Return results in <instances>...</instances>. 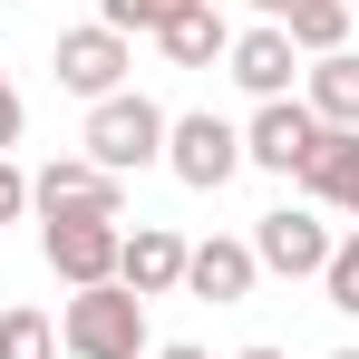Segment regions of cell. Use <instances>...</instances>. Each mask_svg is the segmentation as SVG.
Segmentation results:
<instances>
[{"label": "cell", "mask_w": 359, "mask_h": 359, "mask_svg": "<svg viewBox=\"0 0 359 359\" xmlns=\"http://www.w3.org/2000/svg\"><path fill=\"white\" fill-rule=\"evenodd\" d=\"M59 350L68 359H146V301L126 282H97L59 311Z\"/></svg>", "instance_id": "obj_1"}, {"label": "cell", "mask_w": 359, "mask_h": 359, "mask_svg": "<svg viewBox=\"0 0 359 359\" xmlns=\"http://www.w3.org/2000/svg\"><path fill=\"white\" fill-rule=\"evenodd\" d=\"M156 156H165V107H156V97L117 88V97H97V107H88V165L136 175V165H156Z\"/></svg>", "instance_id": "obj_2"}, {"label": "cell", "mask_w": 359, "mask_h": 359, "mask_svg": "<svg viewBox=\"0 0 359 359\" xmlns=\"http://www.w3.org/2000/svg\"><path fill=\"white\" fill-rule=\"evenodd\" d=\"M29 204L49 214V224H78V214H97V224H126V184L107 165H88V156H59V165H39L29 175Z\"/></svg>", "instance_id": "obj_3"}, {"label": "cell", "mask_w": 359, "mask_h": 359, "mask_svg": "<svg viewBox=\"0 0 359 359\" xmlns=\"http://www.w3.org/2000/svg\"><path fill=\"white\" fill-rule=\"evenodd\" d=\"M165 165H175L194 194L233 184V165H243V126H224L214 107H194V117H165Z\"/></svg>", "instance_id": "obj_4"}, {"label": "cell", "mask_w": 359, "mask_h": 359, "mask_svg": "<svg viewBox=\"0 0 359 359\" xmlns=\"http://www.w3.org/2000/svg\"><path fill=\"white\" fill-rule=\"evenodd\" d=\"M117 233L126 224L78 214V224H39V252H49V272H59L68 292H97V282H117Z\"/></svg>", "instance_id": "obj_5"}, {"label": "cell", "mask_w": 359, "mask_h": 359, "mask_svg": "<svg viewBox=\"0 0 359 359\" xmlns=\"http://www.w3.org/2000/svg\"><path fill=\"white\" fill-rule=\"evenodd\" d=\"M311 146H320V117L301 97H262V117L243 126V165H272V175H301Z\"/></svg>", "instance_id": "obj_6"}, {"label": "cell", "mask_w": 359, "mask_h": 359, "mask_svg": "<svg viewBox=\"0 0 359 359\" xmlns=\"http://www.w3.org/2000/svg\"><path fill=\"white\" fill-rule=\"evenodd\" d=\"M252 262H262V272H282V282H301V272H320V262H330V224H320L311 204H282V214H262V224H252Z\"/></svg>", "instance_id": "obj_7"}, {"label": "cell", "mask_w": 359, "mask_h": 359, "mask_svg": "<svg viewBox=\"0 0 359 359\" xmlns=\"http://www.w3.org/2000/svg\"><path fill=\"white\" fill-rule=\"evenodd\" d=\"M126 68H136V59H126V39H117V29H97V20L59 39V88H68V97H88V107H97V97H117Z\"/></svg>", "instance_id": "obj_8"}, {"label": "cell", "mask_w": 359, "mask_h": 359, "mask_svg": "<svg viewBox=\"0 0 359 359\" xmlns=\"http://www.w3.org/2000/svg\"><path fill=\"white\" fill-rule=\"evenodd\" d=\"M184 252H194V243H184L175 224H136V233H117V282L136 301H165L184 282Z\"/></svg>", "instance_id": "obj_9"}, {"label": "cell", "mask_w": 359, "mask_h": 359, "mask_svg": "<svg viewBox=\"0 0 359 359\" xmlns=\"http://www.w3.org/2000/svg\"><path fill=\"white\" fill-rule=\"evenodd\" d=\"M301 194L359 224V136L350 126H320V146H311V165H301Z\"/></svg>", "instance_id": "obj_10"}, {"label": "cell", "mask_w": 359, "mask_h": 359, "mask_svg": "<svg viewBox=\"0 0 359 359\" xmlns=\"http://www.w3.org/2000/svg\"><path fill=\"white\" fill-rule=\"evenodd\" d=\"M252 282H262V262H252V243H194V252H184V292L194 301H243L252 292Z\"/></svg>", "instance_id": "obj_11"}, {"label": "cell", "mask_w": 359, "mask_h": 359, "mask_svg": "<svg viewBox=\"0 0 359 359\" xmlns=\"http://www.w3.org/2000/svg\"><path fill=\"white\" fill-rule=\"evenodd\" d=\"M224 59H233V78L252 88V97H292V68H301V49L282 39V20H262V29H243V39L224 49Z\"/></svg>", "instance_id": "obj_12"}, {"label": "cell", "mask_w": 359, "mask_h": 359, "mask_svg": "<svg viewBox=\"0 0 359 359\" xmlns=\"http://www.w3.org/2000/svg\"><path fill=\"white\" fill-rule=\"evenodd\" d=\"M301 107H311L320 126H350V136H359V59H350V49H330V59L311 68V97H301Z\"/></svg>", "instance_id": "obj_13"}, {"label": "cell", "mask_w": 359, "mask_h": 359, "mask_svg": "<svg viewBox=\"0 0 359 359\" xmlns=\"http://www.w3.org/2000/svg\"><path fill=\"white\" fill-rule=\"evenodd\" d=\"M156 39H165V59H175V68H214L224 49H233V29L214 20V0H204V10H175Z\"/></svg>", "instance_id": "obj_14"}, {"label": "cell", "mask_w": 359, "mask_h": 359, "mask_svg": "<svg viewBox=\"0 0 359 359\" xmlns=\"http://www.w3.org/2000/svg\"><path fill=\"white\" fill-rule=\"evenodd\" d=\"M282 39L311 49V59H330V49L350 39V0H292V10H282Z\"/></svg>", "instance_id": "obj_15"}, {"label": "cell", "mask_w": 359, "mask_h": 359, "mask_svg": "<svg viewBox=\"0 0 359 359\" xmlns=\"http://www.w3.org/2000/svg\"><path fill=\"white\" fill-rule=\"evenodd\" d=\"M0 359H59V320L29 311V301H10L0 311Z\"/></svg>", "instance_id": "obj_16"}, {"label": "cell", "mask_w": 359, "mask_h": 359, "mask_svg": "<svg viewBox=\"0 0 359 359\" xmlns=\"http://www.w3.org/2000/svg\"><path fill=\"white\" fill-rule=\"evenodd\" d=\"M320 292H330V311H350L359 320V233L330 243V262H320Z\"/></svg>", "instance_id": "obj_17"}, {"label": "cell", "mask_w": 359, "mask_h": 359, "mask_svg": "<svg viewBox=\"0 0 359 359\" xmlns=\"http://www.w3.org/2000/svg\"><path fill=\"white\" fill-rule=\"evenodd\" d=\"M165 20H175V0H97V29H165Z\"/></svg>", "instance_id": "obj_18"}, {"label": "cell", "mask_w": 359, "mask_h": 359, "mask_svg": "<svg viewBox=\"0 0 359 359\" xmlns=\"http://www.w3.org/2000/svg\"><path fill=\"white\" fill-rule=\"evenodd\" d=\"M20 214H29V175L0 156V224H20Z\"/></svg>", "instance_id": "obj_19"}, {"label": "cell", "mask_w": 359, "mask_h": 359, "mask_svg": "<svg viewBox=\"0 0 359 359\" xmlns=\"http://www.w3.org/2000/svg\"><path fill=\"white\" fill-rule=\"evenodd\" d=\"M10 146H20V88L0 78V156H10Z\"/></svg>", "instance_id": "obj_20"}, {"label": "cell", "mask_w": 359, "mask_h": 359, "mask_svg": "<svg viewBox=\"0 0 359 359\" xmlns=\"http://www.w3.org/2000/svg\"><path fill=\"white\" fill-rule=\"evenodd\" d=\"M146 359H214V350H194V340H165V350H146Z\"/></svg>", "instance_id": "obj_21"}, {"label": "cell", "mask_w": 359, "mask_h": 359, "mask_svg": "<svg viewBox=\"0 0 359 359\" xmlns=\"http://www.w3.org/2000/svg\"><path fill=\"white\" fill-rule=\"evenodd\" d=\"M252 10H272V20H282V10H292V0H252Z\"/></svg>", "instance_id": "obj_22"}, {"label": "cell", "mask_w": 359, "mask_h": 359, "mask_svg": "<svg viewBox=\"0 0 359 359\" xmlns=\"http://www.w3.org/2000/svg\"><path fill=\"white\" fill-rule=\"evenodd\" d=\"M243 359H292V350H243Z\"/></svg>", "instance_id": "obj_23"}, {"label": "cell", "mask_w": 359, "mask_h": 359, "mask_svg": "<svg viewBox=\"0 0 359 359\" xmlns=\"http://www.w3.org/2000/svg\"><path fill=\"white\" fill-rule=\"evenodd\" d=\"M175 10H204V0H175Z\"/></svg>", "instance_id": "obj_24"}, {"label": "cell", "mask_w": 359, "mask_h": 359, "mask_svg": "<svg viewBox=\"0 0 359 359\" xmlns=\"http://www.w3.org/2000/svg\"><path fill=\"white\" fill-rule=\"evenodd\" d=\"M330 359H359V350H330Z\"/></svg>", "instance_id": "obj_25"}]
</instances>
